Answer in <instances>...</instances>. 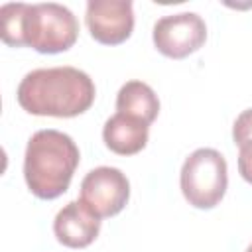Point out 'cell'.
I'll return each mask as SVG.
<instances>
[{
  "label": "cell",
  "mask_w": 252,
  "mask_h": 252,
  "mask_svg": "<svg viewBox=\"0 0 252 252\" xmlns=\"http://www.w3.org/2000/svg\"><path fill=\"white\" fill-rule=\"evenodd\" d=\"M246 252H252V244H250V246H248V248H246Z\"/></svg>",
  "instance_id": "cell-13"
},
{
  "label": "cell",
  "mask_w": 252,
  "mask_h": 252,
  "mask_svg": "<svg viewBox=\"0 0 252 252\" xmlns=\"http://www.w3.org/2000/svg\"><path fill=\"white\" fill-rule=\"evenodd\" d=\"M238 173L252 185V140L238 146Z\"/></svg>",
  "instance_id": "cell-12"
},
{
  "label": "cell",
  "mask_w": 252,
  "mask_h": 252,
  "mask_svg": "<svg viewBox=\"0 0 252 252\" xmlns=\"http://www.w3.org/2000/svg\"><path fill=\"white\" fill-rule=\"evenodd\" d=\"M232 140L236 146L252 140V108L242 110L232 124Z\"/></svg>",
  "instance_id": "cell-11"
},
{
  "label": "cell",
  "mask_w": 252,
  "mask_h": 252,
  "mask_svg": "<svg viewBox=\"0 0 252 252\" xmlns=\"http://www.w3.org/2000/svg\"><path fill=\"white\" fill-rule=\"evenodd\" d=\"M81 154L73 138L47 128L32 134L24 156V179L37 199H57L63 195L79 165Z\"/></svg>",
  "instance_id": "cell-3"
},
{
  "label": "cell",
  "mask_w": 252,
  "mask_h": 252,
  "mask_svg": "<svg viewBox=\"0 0 252 252\" xmlns=\"http://www.w3.org/2000/svg\"><path fill=\"white\" fill-rule=\"evenodd\" d=\"M150 124L124 112L112 114L102 128V140L106 148L118 156H134L148 144Z\"/></svg>",
  "instance_id": "cell-9"
},
{
  "label": "cell",
  "mask_w": 252,
  "mask_h": 252,
  "mask_svg": "<svg viewBox=\"0 0 252 252\" xmlns=\"http://www.w3.org/2000/svg\"><path fill=\"white\" fill-rule=\"evenodd\" d=\"M152 39L161 55L169 59H183L205 45L207 26L195 12L169 14L154 24Z\"/></svg>",
  "instance_id": "cell-5"
},
{
  "label": "cell",
  "mask_w": 252,
  "mask_h": 252,
  "mask_svg": "<svg viewBox=\"0 0 252 252\" xmlns=\"http://www.w3.org/2000/svg\"><path fill=\"white\" fill-rule=\"evenodd\" d=\"M55 238L67 248H87L100 232V219L81 201L67 203L53 220Z\"/></svg>",
  "instance_id": "cell-8"
},
{
  "label": "cell",
  "mask_w": 252,
  "mask_h": 252,
  "mask_svg": "<svg viewBox=\"0 0 252 252\" xmlns=\"http://www.w3.org/2000/svg\"><path fill=\"white\" fill-rule=\"evenodd\" d=\"M85 22L94 41L118 45L134 32V6L130 0H89Z\"/></svg>",
  "instance_id": "cell-7"
},
{
  "label": "cell",
  "mask_w": 252,
  "mask_h": 252,
  "mask_svg": "<svg viewBox=\"0 0 252 252\" xmlns=\"http://www.w3.org/2000/svg\"><path fill=\"white\" fill-rule=\"evenodd\" d=\"M128 199L130 181L118 167H94L81 181V201L98 219L118 215L126 207Z\"/></svg>",
  "instance_id": "cell-6"
},
{
  "label": "cell",
  "mask_w": 252,
  "mask_h": 252,
  "mask_svg": "<svg viewBox=\"0 0 252 252\" xmlns=\"http://www.w3.org/2000/svg\"><path fill=\"white\" fill-rule=\"evenodd\" d=\"M96 96L93 79L77 67L33 69L18 85V104L33 116L73 118L87 112Z\"/></svg>",
  "instance_id": "cell-2"
},
{
  "label": "cell",
  "mask_w": 252,
  "mask_h": 252,
  "mask_svg": "<svg viewBox=\"0 0 252 252\" xmlns=\"http://www.w3.org/2000/svg\"><path fill=\"white\" fill-rule=\"evenodd\" d=\"M116 112L130 114L146 124H152L159 112V98L148 83L128 81L116 94Z\"/></svg>",
  "instance_id": "cell-10"
},
{
  "label": "cell",
  "mask_w": 252,
  "mask_h": 252,
  "mask_svg": "<svg viewBox=\"0 0 252 252\" xmlns=\"http://www.w3.org/2000/svg\"><path fill=\"white\" fill-rule=\"evenodd\" d=\"M179 185L191 207L203 211L217 207L228 187V167L224 156L213 148L195 150L181 165Z\"/></svg>",
  "instance_id": "cell-4"
},
{
  "label": "cell",
  "mask_w": 252,
  "mask_h": 252,
  "mask_svg": "<svg viewBox=\"0 0 252 252\" xmlns=\"http://www.w3.org/2000/svg\"><path fill=\"white\" fill-rule=\"evenodd\" d=\"M0 35L10 47H32L37 53H63L79 37L75 14L57 2H8L0 8Z\"/></svg>",
  "instance_id": "cell-1"
}]
</instances>
